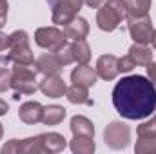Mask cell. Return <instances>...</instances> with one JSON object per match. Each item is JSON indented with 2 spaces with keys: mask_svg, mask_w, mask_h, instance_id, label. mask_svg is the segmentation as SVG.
Returning a JSON list of instances; mask_svg holds the SVG:
<instances>
[{
  "mask_svg": "<svg viewBox=\"0 0 156 154\" xmlns=\"http://www.w3.org/2000/svg\"><path fill=\"white\" fill-rule=\"evenodd\" d=\"M2 152L9 154V152H20V140H9V143H5L2 147Z\"/></svg>",
  "mask_w": 156,
  "mask_h": 154,
  "instance_id": "29",
  "label": "cell"
},
{
  "mask_svg": "<svg viewBox=\"0 0 156 154\" xmlns=\"http://www.w3.org/2000/svg\"><path fill=\"white\" fill-rule=\"evenodd\" d=\"M147 75H149V80L156 85V64H147Z\"/></svg>",
  "mask_w": 156,
  "mask_h": 154,
  "instance_id": "31",
  "label": "cell"
},
{
  "mask_svg": "<svg viewBox=\"0 0 156 154\" xmlns=\"http://www.w3.org/2000/svg\"><path fill=\"white\" fill-rule=\"evenodd\" d=\"M134 151H136V154H156V138H153V136H138Z\"/></svg>",
  "mask_w": 156,
  "mask_h": 154,
  "instance_id": "24",
  "label": "cell"
},
{
  "mask_svg": "<svg viewBox=\"0 0 156 154\" xmlns=\"http://www.w3.org/2000/svg\"><path fill=\"white\" fill-rule=\"evenodd\" d=\"M35 42H37L38 47L55 53L67 40H66L64 31H60L56 27H40V29H37V33H35Z\"/></svg>",
  "mask_w": 156,
  "mask_h": 154,
  "instance_id": "8",
  "label": "cell"
},
{
  "mask_svg": "<svg viewBox=\"0 0 156 154\" xmlns=\"http://www.w3.org/2000/svg\"><path fill=\"white\" fill-rule=\"evenodd\" d=\"M47 2H49V4L53 5V4H55V2H58V0H47Z\"/></svg>",
  "mask_w": 156,
  "mask_h": 154,
  "instance_id": "37",
  "label": "cell"
},
{
  "mask_svg": "<svg viewBox=\"0 0 156 154\" xmlns=\"http://www.w3.org/2000/svg\"><path fill=\"white\" fill-rule=\"evenodd\" d=\"M55 56L58 58V62H60L62 65H69V64H73V62H75V58H73V44L64 42V44L55 51Z\"/></svg>",
  "mask_w": 156,
  "mask_h": 154,
  "instance_id": "25",
  "label": "cell"
},
{
  "mask_svg": "<svg viewBox=\"0 0 156 154\" xmlns=\"http://www.w3.org/2000/svg\"><path fill=\"white\" fill-rule=\"evenodd\" d=\"M66 118V109L62 105H47L44 107V113H42V121L45 125H58L62 123Z\"/></svg>",
  "mask_w": 156,
  "mask_h": 154,
  "instance_id": "20",
  "label": "cell"
},
{
  "mask_svg": "<svg viewBox=\"0 0 156 154\" xmlns=\"http://www.w3.org/2000/svg\"><path fill=\"white\" fill-rule=\"evenodd\" d=\"M151 42H153V45L156 47V29L153 31V38H151Z\"/></svg>",
  "mask_w": 156,
  "mask_h": 154,
  "instance_id": "35",
  "label": "cell"
},
{
  "mask_svg": "<svg viewBox=\"0 0 156 154\" xmlns=\"http://www.w3.org/2000/svg\"><path fill=\"white\" fill-rule=\"evenodd\" d=\"M66 98L71 102V103H85V105H93V100L89 98V93H87V87H82V85H71L67 87L66 91Z\"/></svg>",
  "mask_w": 156,
  "mask_h": 154,
  "instance_id": "19",
  "label": "cell"
},
{
  "mask_svg": "<svg viewBox=\"0 0 156 154\" xmlns=\"http://www.w3.org/2000/svg\"><path fill=\"white\" fill-rule=\"evenodd\" d=\"M125 18H127V4H125V0H107L98 9L96 24H98V27L102 31L111 33Z\"/></svg>",
  "mask_w": 156,
  "mask_h": 154,
  "instance_id": "2",
  "label": "cell"
},
{
  "mask_svg": "<svg viewBox=\"0 0 156 154\" xmlns=\"http://www.w3.org/2000/svg\"><path fill=\"white\" fill-rule=\"evenodd\" d=\"M64 35H66V38H71L73 42L75 40H83L89 35V24H87V20L82 18V16H75L69 24L64 26Z\"/></svg>",
  "mask_w": 156,
  "mask_h": 154,
  "instance_id": "13",
  "label": "cell"
},
{
  "mask_svg": "<svg viewBox=\"0 0 156 154\" xmlns=\"http://www.w3.org/2000/svg\"><path fill=\"white\" fill-rule=\"evenodd\" d=\"M83 4L89 5V7H93V9H96V7H100L104 4V0H83Z\"/></svg>",
  "mask_w": 156,
  "mask_h": 154,
  "instance_id": "33",
  "label": "cell"
},
{
  "mask_svg": "<svg viewBox=\"0 0 156 154\" xmlns=\"http://www.w3.org/2000/svg\"><path fill=\"white\" fill-rule=\"evenodd\" d=\"M40 91L49 98H62L67 91V85L60 75H49L40 82Z\"/></svg>",
  "mask_w": 156,
  "mask_h": 154,
  "instance_id": "9",
  "label": "cell"
},
{
  "mask_svg": "<svg viewBox=\"0 0 156 154\" xmlns=\"http://www.w3.org/2000/svg\"><path fill=\"white\" fill-rule=\"evenodd\" d=\"M96 69L89 67L87 64H78V67H75L71 73V82L82 87H93L96 83Z\"/></svg>",
  "mask_w": 156,
  "mask_h": 154,
  "instance_id": "12",
  "label": "cell"
},
{
  "mask_svg": "<svg viewBox=\"0 0 156 154\" xmlns=\"http://www.w3.org/2000/svg\"><path fill=\"white\" fill-rule=\"evenodd\" d=\"M69 147L75 154H93L96 145L93 136H73Z\"/></svg>",
  "mask_w": 156,
  "mask_h": 154,
  "instance_id": "18",
  "label": "cell"
},
{
  "mask_svg": "<svg viewBox=\"0 0 156 154\" xmlns=\"http://www.w3.org/2000/svg\"><path fill=\"white\" fill-rule=\"evenodd\" d=\"M35 67H37V73H42V75L49 76V75H58L64 65L58 62L55 53H44L35 60Z\"/></svg>",
  "mask_w": 156,
  "mask_h": 154,
  "instance_id": "11",
  "label": "cell"
},
{
  "mask_svg": "<svg viewBox=\"0 0 156 154\" xmlns=\"http://www.w3.org/2000/svg\"><path fill=\"white\" fill-rule=\"evenodd\" d=\"M42 113H44V107L38 102H26L20 105L18 116L26 125H35V123L42 121Z\"/></svg>",
  "mask_w": 156,
  "mask_h": 154,
  "instance_id": "14",
  "label": "cell"
},
{
  "mask_svg": "<svg viewBox=\"0 0 156 154\" xmlns=\"http://www.w3.org/2000/svg\"><path fill=\"white\" fill-rule=\"evenodd\" d=\"M127 4V15L131 16H145L151 9L153 0H125Z\"/></svg>",
  "mask_w": 156,
  "mask_h": 154,
  "instance_id": "22",
  "label": "cell"
},
{
  "mask_svg": "<svg viewBox=\"0 0 156 154\" xmlns=\"http://www.w3.org/2000/svg\"><path fill=\"white\" fill-rule=\"evenodd\" d=\"M73 58L76 64H87L91 60V47L85 40H75L73 42Z\"/></svg>",
  "mask_w": 156,
  "mask_h": 154,
  "instance_id": "21",
  "label": "cell"
},
{
  "mask_svg": "<svg viewBox=\"0 0 156 154\" xmlns=\"http://www.w3.org/2000/svg\"><path fill=\"white\" fill-rule=\"evenodd\" d=\"M134 67H136V64L133 62V58H131L129 54L118 58V71H120V73H129V71H133Z\"/></svg>",
  "mask_w": 156,
  "mask_h": 154,
  "instance_id": "27",
  "label": "cell"
},
{
  "mask_svg": "<svg viewBox=\"0 0 156 154\" xmlns=\"http://www.w3.org/2000/svg\"><path fill=\"white\" fill-rule=\"evenodd\" d=\"M113 105L127 120H144L156 109V85L142 75L122 78L113 89Z\"/></svg>",
  "mask_w": 156,
  "mask_h": 154,
  "instance_id": "1",
  "label": "cell"
},
{
  "mask_svg": "<svg viewBox=\"0 0 156 154\" xmlns=\"http://www.w3.org/2000/svg\"><path fill=\"white\" fill-rule=\"evenodd\" d=\"M7 9H9L7 0H0V27L5 24V18H7Z\"/></svg>",
  "mask_w": 156,
  "mask_h": 154,
  "instance_id": "30",
  "label": "cell"
},
{
  "mask_svg": "<svg viewBox=\"0 0 156 154\" xmlns=\"http://www.w3.org/2000/svg\"><path fill=\"white\" fill-rule=\"evenodd\" d=\"M127 26H129V33L133 40L136 44H151L153 38V22H151V16L145 15V16H131L127 15Z\"/></svg>",
  "mask_w": 156,
  "mask_h": 154,
  "instance_id": "6",
  "label": "cell"
},
{
  "mask_svg": "<svg viewBox=\"0 0 156 154\" xmlns=\"http://www.w3.org/2000/svg\"><path fill=\"white\" fill-rule=\"evenodd\" d=\"M9 49V37H5L4 33H0V53Z\"/></svg>",
  "mask_w": 156,
  "mask_h": 154,
  "instance_id": "32",
  "label": "cell"
},
{
  "mask_svg": "<svg viewBox=\"0 0 156 154\" xmlns=\"http://www.w3.org/2000/svg\"><path fill=\"white\" fill-rule=\"evenodd\" d=\"M11 87V71L5 67H0V93L7 91Z\"/></svg>",
  "mask_w": 156,
  "mask_h": 154,
  "instance_id": "28",
  "label": "cell"
},
{
  "mask_svg": "<svg viewBox=\"0 0 156 154\" xmlns=\"http://www.w3.org/2000/svg\"><path fill=\"white\" fill-rule=\"evenodd\" d=\"M11 87L18 94H33L37 91V69H31V65L15 64L11 71Z\"/></svg>",
  "mask_w": 156,
  "mask_h": 154,
  "instance_id": "4",
  "label": "cell"
},
{
  "mask_svg": "<svg viewBox=\"0 0 156 154\" xmlns=\"http://www.w3.org/2000/svg\"><path fill=\"white\" fill-rule=\"evenodd\" d=\"M71 132H73V136H94V125L85 116H73Z\"/></svg>",
  "mask_w": 156,
  "mask_h": 154,
  "instance_id": "17",
  "label": "cell"
},
{
  "mask_svg": "<svg viewBox=\"0 0 156 154\" xmlns=\"http://www.w3.org/2000/svg\"><path fill=\"white\" fill-rule=\"evenodd\" d=\"M7 111H9V105H7L4 100H0V116L7 114Z\"/></svg>",
  "mask_w": 156,
  "mask_h": 154,
  "instance_id": "34",
  "label": "cell"
},
{
  "mask_svg": "<svg viewBox=\"0 0 156 154\" xmlns=\"http://www.w3.org/2000/svg\"><path fill=\"white\" fill-rule=\"evenodd\" d=\"M2 134H4V129H2V123H0V140H2Z\"/></svg>",
  "mask_w": 156,
  "mask_h": 154,
  "instance_id": "36",
  "label": "cell"
},
{
  "mask_svg": "<svg viewBox=\"0 0 156 154\" xmlns=\"http://www.w3.org/2000/svg\"><path fill=\"white\" fill-rule=\"evenodd\" d=\"M83 0H58L53 4V24L56 26H66L69 24L78 11L82 9Z\"/></svg>",
  "mask_w": 156,
  "mask_h": 154,
  "instance_id": "7",
  "label": "cell"
},
{
  "mask_svg": "<svg viewBox=\"0 0 156 154\" xmlns=\"http://www.w3.org/2000/svg\"><path fill=\"white\" fill-rule=\"evenodd\" d=\"M20 152L26 154H38V152H45L44 151V145H42V140L38 136H33V138H26L20 142Z\"/></svg>",
  "mask_w": 156,
  "mask_h": 154,
  "instance_id": "23",
  "label": "cell"
},
{
  "mask_svg": "<svg viewBox=\"0 0 156 154\" xmlns=\"http://www.w3.org/2000/svg\"><path fill=\"white\" fill-rule=\"evenodd\" d=\"M138 136H153L156 138V116L151 118L149 121H144L142 125H138Z\"/></svg>",
  "mask_w": 156,
  "mask_h": 154,
  "instance_id": "26",
  "label": "cell"
},
{
  "mask_svg": "<svg viewBox=\"0 0 156 154\" xmlns=\"http://www.w3.org/2000/svg\"><path fill=\"white\" fill-rule=\"evenodd\" d=\"M40 140H42L45 152H62L67 147L66 138L58 132H44V134H40Z\"/></svg>",
  "mask_w": 156,
  "mask_h": 154,
  "instance_id": "15",
  "label": "cell"
},
{
  "mask_svg": "<svg viewBox=\"0 0 156 154\" xmlns=\"http://www.w3.org/2000/svg\"><path fill=\"white\" fill-rule=\"evenodd\" d=\"M118 71V58L113 54H102L96 62V75L102 80H115Z\"/></svg>",
  "mask_w": 156,
  "mask_h": 154,
  "instance_id": "10",
  "label": "cell"
},
{
  "mask_svg": "<svg viewBox=\"0 0 156 154\" xmlns=\"http://www.w3.org/2000/svg\"><path fill=\"white\" fill-rule=\"evenodd\" d=\"M131 140V129L123 121H111L104 132V142L113 151H122L129 145Z\"/></svg>",
  "mask_w": 156,
  "mask_h": 154,
  "instance_id": "5",
  "label": "cell"
},
{
  "mask_svg": "<svg viewBox=\"0 0 156 154\" xmlns=\"http://www.w3.org/2000/svg\"><path fill=\"white\" fill-rule=\"evenodd\" d=\"M129 56L133 58V62L136 65H147L153 62V51L145 45V44H133L129 49Z\"/></svg>",
  "mask_w": 156,
  "mask_h": 154,
  "instance_id": "16",
  "label": "cell"
},
{
  "mask_svg": "<svg viewBox=\"0 0 156 154\" xmlns=\"http://www.w3.org/2000/svg\"><path fill=\"white\" fill-rule=\"evenodd\" d=\"M5 62H15L22 65L35 64V56L29 47V37L26 31H15L9 35V53L5 56Z\"/></svg>",
  "mask_w": 156,
  "mask_h": 154,
  "instance_id": "3",
  "label": "cell"
}]
</instances>
